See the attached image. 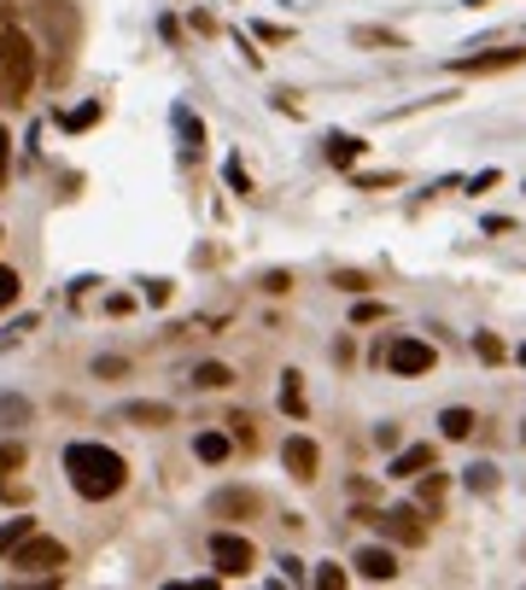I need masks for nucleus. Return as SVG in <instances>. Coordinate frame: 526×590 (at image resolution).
<instances>
[{
    "label": "nucleus",
    "mask_w": 526,
    "mask_h": 590,
    "mask_svg": "<svg viewBox=\"0 0 526 590\" xmlns=\"http://www.w3.org/2000/svg\"><path fill=\"white\" fill-rule=\"evenodd\" d=\"M65 474H71V485H76V497L106 503V497H117V492L129 485V462L117 456L112 444L83 439V444H71V451H65Z\"/></svg>",
    "instance_id": "1"
},
{
    "label": "nucleus",
    "mask_w": 526,
    "mask_h": 590,
    "mask_svg": "<svg viewBox=\"0 0 526 590\" xmlns=\"http://www.w3.org/2000/svg\"><path fill=\"white\" fill-rule=\"evenodd\" d=\"M35 88V42L18 30L12 12H0V99H24Z\"/></svg>",
    "instance_id": "2"
},
{
    "label": "nucleus",
    "mask_w": 526,
    "mask_h": 590,
    "mask_svg": "<svg viewBox=\"0 0 526 590\" xmlns=\"http://www.w3.org/2000/svg\"><path fill=\"white\" fill-rule=\"evenodd\" d=\"M35 18H42V35H48V71H53V83H65V71H71V59H76V42H83V18H76L71 0H42Z\"/></svg>",
    "instance_id": "3"
},
{
    "label": "nucleus",
    "mask_w": 526,
    "mask_h": 590,
    "mask_svg": "<svg viewBox=\"0 0 526 590\" xmlns=\"http://www.w3.org/2000/svg\"><path fill=\"white\" fill-rule=\"evenodd\" d=\"M357 520H369L375 533L392 538V544H428V520H421V508H410V503L380 508V515H357Z\"/></svg>",
    "instance_id": "4"
},
{
    "label": "nucleus",
    "mask_w": 526,
    "mask_h": 590,
    "mask_svg": "<svg viewBox=\"0 0 526 590\" xmlns=\"http://www.w3.org/2000/svg\"><path fill=\"white\" fill-rule=\"evenodd\" d=\"M375 357L387 362L392 375H403V380H410V375H433V362H439V351H433V345H428V339H410V334H403V339H392L387 351H375Z\"/></svg>",
    "instance_id": "5"
},
{
    "label": "nucleus",
    "mask_w": 526,
    "mask_h": 590,
    "mask_svg": "<svg viewBox=\"0 0 526 590\" xmlns=\"http://www.w3.org/2000/svg\"><path fill=\"white\" fill-rule=\"evenodd\" d=\"M515 65H526V42H509V48H485V53H456L451 59V71L456 76H492V71H515Z\"/></svg>",
    "instance_id": "6"
},
{
    "label": "nucleus",
    "mask_w": 526,
    "mask_h": 590,
    "mask_svg": "<svg viewBox=\"0 0 526 590\" xmlns=\"http://www.w3.org/2000/svg\"><path fill=\"white\" fill-rule=\"evenodd\" d=\"M71 556H65V544L59 538H24V544H12V567H24V573H59Z\"/></svg>",
    "instance_id": "7"
},
{
    "label": "nucleus",
    "mask_w": 526,
    "mask_h": 590,
    "mask_svg": "<svg viewBox=\"0 0 526 590\" xmlns=\"http://www.w3.org/2000/svg\"><path fill=\"white\" fill-rule=\"evenodd\" d=\"M211 561H217L222 579H246L252 561H257V549H252V538H240V533H217L211 538Z\"/></svg>",
    "instance_id": "8"
},
{
    "label": "nucleus",
    "mask_w": 526,
    "mask_h": 590,
    "mask_svg": "<svg viewBox=\"0 0 526 590\" xmlns=\"http://www.w3.org/2000/svg\"><path fill=\"white\" fill-rule=\"evenodd\" d=\"M281 462H287V474H293L298 485H311L316 467H322V451H316L311 439H287V444H281Z\"/></svg>",
    "instance_id": "9"
},
{
    "label": "nucleus",
    "mask_w": 526,
    "mask_h": 590,
    "mask_svg": "<svg viewBox=\"0 0 526 590\" xmlns=\"http://www.w3.org/2000/svg\"><path fill=\"white\" fill-rule=\"evenodd\" d=\"M415 474H433V444H403L387 462V480H415Z\"/></svg>",
    "instance_id": "10"
},
{
    "label": "nucleus",
    "mask_w": 526,
    "mask_h": 590,
    "mask_svg": "<svg viewBox=\"0 0 526 590\" xmlns=\"http://www.w3.org/2000/svg\"><path fill=\"white\" fill-rule=\"evenodd\" d=\"M322 152H328V165L334 170H351L362 152H369V140L362 135H346V129H328V140H322Z\"/></svg>",
    "instance_id": "11"
},
{
    "label": "nucleus",
    "mask_w": 526,
    "mask_h": 590,
    "mask_svg": "<svg viewBox=\"0 0 526 590\" xmlns=\"http://www.w3.org/2000/svg\"><path fill=\"white\" fill-rule=\"evenodd\" d=\"M357 573L362 579H375V584H387V579H398V556L392 549H380V544H369V549H357Z\"/></svg>",
    "instance_id": "12"
},
{
    "label": "nucleus",
    "mask_w": 526,
    "mask_h": 590,
    "mask_svg": "<svg viewBox=\"0 0 526 590\" xmlns=\"http://www.w3.org/2000/svg\"><path fill=\"white\" fill-rule=\"evenodd\" d=\"M18 467H24V444H18V439H0V497H7V503H18V497H24V492H18V485H12V474H18Z\"/></svg>",
    "instance_id": "13"
},
{
    "label": "nucleus",
    "mask_w": 526,
    "mask_h": 590,
    "mask_svg": "<svg viewBox=\"0 0 526 590\" xmlns=\"http://www.w3.org/2000/svg\"><path fill=\"white\" fill-rule=\"evenodd\" d=\"M170 124H176V135H181V152H188V158H193L199 147H206V124H199V117H193L188 106H176V112H170Z\"/></svg>",
    "instance_id": "14"
},
{
    "label": "nucleus",
    "mask_w": 526,
    "mask_h": 590,
    "mask_svg": "<svg viewBox=\"0 0 526 590\" xmlns=\"http://www.w3.org/2000/svg\"><path fill=\"white\" fill-rule=\"evenodd\" d=\"M211 515H222V520L240 515V520H246V515H257V492H217L211 497Z\"/></svg>",
    "instance_id": "15"
},
{
    "label": "nucleus",
    "mask_w": 526,
    "mask_h": 590,
    "mask_svg": "<svg viewBox=\"0 0 526 590\" xmlns=\"http://www.w3.org/2000/svg\"><path fill=\"white\" fill-rule=\"evenodd\" d=\"M298 380H305L298 369H287V375H281V410H287L293 421H305V410H311V403H305V386H298Z\"/></svg>",
    "instance_id": "16"
},
{
    "label": "nucleus",
    "mask_w": 526,
    "mask_h": 590,
    "mask_svg": "<svg viewBox=\"0 0 526 590\" xmlns=\"http://www.w3.org/2000/svg\"><path fill=\"white\" fill-rule=\"evenodd\" d=\"M170 403H124V421H135V426H170Z\"/></svg>",
    "instance_id": "17"
},
{
    "label": "nucleus",
    "mask_w": 526,
    "mask_h": 590,
    "mask_svg": "<svg viewBox=\"0 0 526 590\" xmlns=\"http://www.w3.org/2000/svg\"><path fill=\"white\" fill-rule=\"evenodd\" d=\"M35 415V403L30 398H18V392H0V433H7V426H24Z\"/></svg>",
    "instance_id": "18"
},
{
    "label": "nucleus",
    "mask_w": 526,
    "mask_h": 590,
    "mask_svg": "<svg viewBox=\"0 0 526 590\" xmlns=\"http://www.w3.org/2000/svg\"><path fill=\"white\" fill-rule=\"evenodd\" d=\"M462 485L480 492V497H492V492H497V467H492V462H469V467H462Z\"/></svg>",
    "instance_id": "19"
},
{
    "label": "nucleus",
    "mask_w": 526,
    "mask_h": 590,
    "mask_svg": "<svg viewBox=\"0 0 526 590\" xmlns=\"http://www.w3.org/2000/svg\"><path fill=\"white\" fill-rule=\"evenodd\" d=\"M99 112H106V106H99V99H88V106H76V112H59V129H94L99 124Z\"/></svg>",
    "instance_id": "20"
},
{
    "label": "nucleus",
    "mask_w": 526,
    "mask_h": 590,
    "mask_svg": "<svg viewBox=\"0 0 526 590\" xmlns=\"http://www.w3.org/2000/svg\"><path fill=\"white\" fill-rule=\"evenodd\" d=\"M193 456L199 462H229V433H199L193 439Z\"/></svg>",
    "instance_id": "21"
},
{
    "label": "nucleus",
    "mask_w": 526,
    "mask_h": 590,
    "mask_svg": "<svg viewBox=\"0 0 526 590\" xmlns=\"http://www.w3.org/2000/svg\"><path fill=\"white\" fill-rule=\"evenodd\" d=\"M351 42H357V48H403V35H398V30H375V24H362V30H351Z\"/></svg>",
    "instance_id": "22"
},
{
    "label": "nucleus",
    "mask_w": 526,
    "mask_h": 590,
    "mask_svg": "<svg viewBox=\"0 0 526 590\" xmlns=\"http://www.w3.org/2000/svg\"><path fill=\"white\" fill-rule=\"evenodd\" d=\"M439 433H444V439H469V433H474V415H469V410H444V415H439Z\"/></svg>",
    "instance_id": "23"
},
{
    "label": "nucleus",
    "mask_w": 526,
    "mask_h": 590,
    "mask_svg": "<svg viewBox=\"0 0 526 590\" xmlns=\"http://www.w3.org/2000/svg\"><path fill=\"white\" fill-rule=\"evenodd\" d=\"M229 380H234V375L222 369V362H199V369H193V386H206V392H222Z\"/></svg>",
    "instance_id": "24"
},
{
    "label": "nucleus",
    "mask_w": 526,
    "mask_h": 590,
    "mask_svg": "<svg viewBox=\"0 0 526 590\" xmlns=\"http://www.w3.org/2000/svg\"><path fill=\"white\" fill-rule=\"evenodd\" d=\"M35 533V520H7L0 526V556H12V544H24Z\"/></svg>",
    "instance_id": "25"
},
{
    "label": "nucleus",
    "mask_w": 526,
    "mask_h": 590,
    "mask_svg": "<svg viewBox=\"0 0 526 590\" xmlns=\"http://www.w3.org/2000/svg\"><path fill=\"white\" fill-rule=\"evenodd\" d=\"M18 287H24V281H18V270H7V263H0V310H12V304H18Z\"/></svg>",
    "instance_id": "26"
},
{
    "label": "nucleus",
    "mask_w": 526,
    "mask_h": 590,
    "mask_svg": "<svg viewBox=\"0 0 526 590\" xmlns=\"http://www.w3.org/2000/svg\"><path fill=\"white\" fill-rule=\"evenodd\" d=\"M474 351H480V362H503V357H509L497 334H474Z\"/></svg>",
    "instance_id": "27"
},
{
    "label": "nucleus",
    "mask_w": 526,
    "mask_h": 590,
    "mask_svg": "<svg viewBox=\"0 0 526 590\" xmlns=\"http://www.w3.org/2000/svg\"><path fill=\"white\" fill-rule=\"evenodd\" d=\"M222 176H229L234 193H252V176H246V165H240V158H229V165H222Z\"/></svg>",
    "instance_id": "28"
},
{
    "label": "nucleus",
    "mask_w": 526,
    "mask_h": 590,
    "mask_svg": "<svg viewBox=\"0 0 526 590\" xmlns=\"http://www.w3.org/2000/svg\"><path fill=\"white\" fill-rule=\"evenodd\" d=\"M334 287H346V293H369V275H362V270H334Z\"/></svg>",
    "instance_id": "29"
},
{
    "label": "nucleus",
    "mask_w": 526,
    "mask_h": 590,
    "mask_svg": "<svg viewBox=\"0 0 526 590\" xmlns=\"http://www.w3.org/2000/svg\"><path fill=\"white\" fill-rule=\"evenodd\" d=\"M380 316H387V304H375V298H362L357 310H351V322H357V328H369V322H380Z\"/></svg>",
    "instance_id": "30"
},
{
    "label": "nucleus",
    "mask_w": 526,
    "mask_h": 590,
    "mask_svg": "<svg viewBox=\"0 0 526 590\" xmlns=\"http://www.w3.org/2000/svg\"><path fill=\"white\" fill-rule=\"evenodd\" d=\"M311 579H316L322 590H339V584H346V573H339V567H334V561H328V567H316V573H311Z\"/></svg>",
    "instance_id": "31"
},
{
    "label": "nucleus",
    "mask_w": 526,
    "mask_h": 590,
    "mask_svg": "<svg viewBox=\"0 0 526 590\" xmlns=\"http://www.w3.org/2000/svg\"><path fill=\"white\" fill-rule=\"evenodd\" d=\"M357 188H398V170H380V176H357Z\"/></svg>",
    "instance_id": "32"
},
{
    "label": "nucleus",
    "mask_w": 526,
    "mask_h": 590,
    "mask_svg": "<svg viewBox=\"0 0 526 590\" xmlns=\"http://www.w3.org/2000/svg\"><path fill=\"white\" fill-rule=\"evenodd\" d=\"M497 181H503L497 170H480V176H469V193H485V188H497Z\"/></svg>",
    "instance_id": "33"
},
{
    "label": "nucleus",
    "mask_w": 526,
    "mask_h": 590,
    "mask_svg": "<svg viewBox=\"0 0 526 590\" xmlns=\"http://www.w3.org/2000/svg\"><path fill=\"white\" fill-rule=\"evenodd\" d=\"M287 287H293V275H281V270L263 275V293H287Z\"/></svg>",
    "instance_id": "34"
},
{
    "label": "nucleus",
    "mask_w": 526,
    "mask_h": 590,
    "mask_svg": "<svg viewBox=\"0 0 526 590\" xmlns=\"http://www.w3.org/2000/svg\"><path fill=\"white\" fill-rule=\"evenodd\" d=\"M7 165H12V135L0 129V188H7Z\"/></svg>",
    "instance_id": "35"
},
{
    "label": "nucleus",
    "mask_w": 526,
    "mask_h": 590,
    "mask_svg": "<svg viewBox=\"0 0 526 590\" xmlns=\"http://www.w3.org/2000/svg\"><path fill=\"white\" fill-rule=\"evenodd\" d=\"M281 567H287V573H281V579H287V584H305V561H293V556H281Z\"/></svg>",
    "instance_id": "36"
},
{
    "label": "nucleus",
    "mask_w": 526,
    "mask_h": 590,
    "mask_svg": "<svg viewBox=\"0 0 526 590\" xmlns=\"http://www.w3.org/2000/svg\"><path fill=\"white\" fill-rule=\"evenodd\" d=\"M147 304H170V281H147Z\"/></svg>",
    "instance_id": "37"
},
{
    "label": "nucleus",
    "mask_w": 526,
    "mask_h": 590,
    "mask_svg": "<svg viewBox=\"0 0 526 590\" xmlns=\"http://www.w3.org/2000/svg\"><path fill=\"white\" fill-rule=\"evenodd\" d=\"M375 444L380 451H398V426H375Z\"/></svg>",
    "instance_id": "38"
},
{
    "label": "nucleus",
    "mask_w": 526,
    "mask_h": 590,
    "mask_svg": "<svg viewBox=\"0 0 526 590\" xmlns=\"http://www.w3.org/2000/svg\"><path fill=\"white\" fill-rule=\"evenodd\" d=\"M275 112H298V94L293 88H275Z\"/></svg>",
    "instance_id": "39"
},
{
    "label": "nucleus",
    "mask_w": 526,
    "mask_h": 590,
    "mask_svg": "<svg viewBox=\"0 0 526 590\" xmlns=\"http://www.w3.org/2000/svg\"><path fill=\"white\" fill-rule=\"evenodd\" d=\"M462 7H492V0H462Z\"/></svg>",
    "instance_id": "40"
},
{
    "label": "nucleus",
    "mask_w": 526,
    "mask_h": 590,
    "mask_svg": "<svg viewBox=\"0 0 526 590\" xmlns=\"http://www.w3.org/2000/svg\"><path fill=\"white\" fill-rule=\"evenodd\" d=\"M515 357H520V369H526V345H520V351H515Z\"/></svg>",
    "instance_id": "41"
},
{
    "label": "nucleus",
    "mask_w": 526,
    "mask_h": 590,
    "mask_svg": "<svg viewBox=\"0 0 526 590\" xmlns=\"http://www.w3.org/2000/svg\"><path fill=\"white\" fill-rule=\"evenodd\" d=\"M520 444H526V426H520Z\"/></svg>",
    "instance_id": "42"
}]
</instances>
